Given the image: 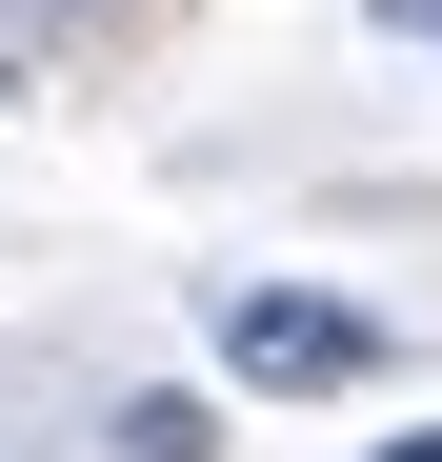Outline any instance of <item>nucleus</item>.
<instances>
[{"label":"nucleus","instance_id":"f257e3e1","mask_svg":"<svg viewBox=\"0 0 442 462\" xmlns=\"http://www.w3.org/2000/svg\"><path fill=\"white\" fill-rule=\"evenodd\" d=\"M221 362H242L262 402H342V382H382V322H362L342 282H242L221 301Z\"/></svg>","mask_w":442,"mask_h":462},{"label":"nucleus","instance_id":"f03ea898","mask_svg":"<svg viewBox=\"0 0 442 462\" xmlns=\"http://www.w3.org/2000/svg\"><path fill=\"white\" fill-rule=\"evenodd\" d=\"M121 462H221V402H201V382H141V402H121Z\"/></svg>","mask_w":442,"mask_h":462},{"label":"nucleus","instance_id":"39448f33","mask_svg":"<svg viewBox=\"0 0 442 462\" xmlns=\"http://www.w3.org/2000/svg\"><path fill=\"white\" fill-rule=\"evenodd\" d=\"M41 21H101V0H41Z\"/></svg>","mask_w":442,"mask_h":462},{"label":"nucleus","instance_id":"20e7f679","mask_svg":"<svg viewBox=\"0 0 442 462\" xmlns=\"http://www.w3.org/2000/svg\"><path fill=\"white\" fill-rule=\"evenodd\" d=\"M382 462H442V422H422V442H382Z\"/></svg>","mask_w":442,"mask_h":462},{"label":"nucleus","instance_id":"7ed1b4c3","mask_svg":"<svg viewBox=\"0 0 442 462\" xmlns=\"http://www.w3.org/2000/svg\"><path fill=\"white\" fill-rule=\"evenodd\" d=\"M382 21H402V41H442V0H382Z\"/></svg>","mask_w":442,"mask_h":462}]
</instances>
